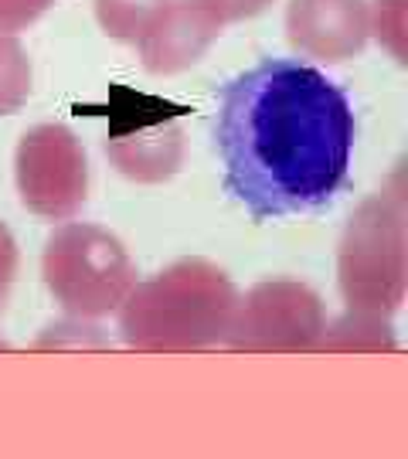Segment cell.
<instances>
[{
  "instance_id": "4fadbf2b",
  "label": "cell",
  "mask_w": 408,
  "mask_h": 459,
  "mask_svg": "<svg viewBox=\"0 0 408 459\" xmlns=\"http://www.w3.org/2000/svg\"><path fill=\"white\" fill-rule=\"evenodd\" d=\"M368 17L378 41L388 45L398 62H405V0H378Z\"/></svg>"
},
{
  "instance_id": "9c48e42d",
  "label": "cell",
  "mask_w": 408,
  "mask_h": 459,
  "mask_svg": "<svg viewBox=\"0 0 408 459\" xmlns=\"http://www.w3.org/2000/svg\"><path fill=\"white\" fill-rule=\"evenodd\" d=\"M106 153L123 178L136 184H161L170 181L184 160V133L170 116H133L109 133Z\"/></svg>"
},
{
  "instance_id": "5bb4252c",
  "label": "cell",
  "mask_w": 408,
  "mask_h": 459,
  "mask_svg": "<svg viewBox=\"0 0 408 459\" xmlns=\"http://www.w3.org/2000/svg\"><path fill=\"white\" fill-rule=\"evenodd\" d=\"M55 0H0V34H17L48 11Z\"/></svg>"
},
{
  "instance_id": "3957f363",
  "label": "cell",
  "mask_w": 408,
  "mask_h": 459,
  "mask_svg": "<svg viewBox=\"0 0 408 459\" xmlns=\"http://www.w3.org/2000/svg\"><path fill=\"white\" fill-rule=\"evenodd\" d=\"M408 201L402 174L371 195L347 221L337 255V279L347 310L392 316L408 286Z\"/></svg>"
},
{
  "instance_id": "8992f818",
  "label": "cell",
  "mask_w": 408,
  "mask_h": 459,
  "mask_svg": "<svg viewBox=\"0 0 408 459\" xmlns=\"http://www.w3.org/2000/svg\"><path fill=\"white\" fill-rule=\"evenodd\" d=\"M17 191L24 208L51 221H65L85 204L89 164L79 136L62 123H41L17 143Z\"/></svg>"
},
{
  "instance_id": "7a4b0ae2",
  "label": "cell",
  "mask_w": 408,
  "mask_h": 459,
  "mask_svg": "<svg viewBox=\"0 0 408 459\" xmlns=\"http://www.w3.org/2000/svg\"><path fill=\"white\" fill-rule=\"evenodd\" d=\"M239 290L208 259H180L136 282L119 307L123 341L143 354H191L225 344Z\"/></svg>"
},
{
  "instance_id": "277c9868",
  "label": "cell",
  "mask_w": 408,
  "mask_h": 459,
  "mask_svg": "<svg viewBox=\"0 0 408 459\" xmlns=\"http://www.w3.org/2000/svg\"><path fill=\"white\" fill-rule=\"evenodd\" d=\"M41 273L55 303L75 320L109 316L136 286V265L123 242L89 221H68L51 231Z\"/></svg>"
},
{
  "instance_id": "9a60e30c",
  "label": "cell",
  "mask_w": 408,
  "mask_h": 459,
  "mask_svg": "<svg viewBox=\"0 0 408 459\" xmlns=\"http://www.w3.org/2000/svg\"><path fill=\"white\" fill-rule=\"evenodd\" d=\"M201 4H204L221 24H231V21H245V17L262 14L273 0H201Z\"/></svg>"
},
{
  "instance_id": "30bf717a",
  "label": "cell",
  "mask_w": 408,
  "mask_h": 459,
  "mask_svg": "<svg viewBox=\"0 0 408 459\" xmlns=\"http://www.w3.org/2000/svg\"><path fill=\"white\" fill-rule=\"evenodd\" d=\"M395 330L388 327V316H371V313H347L337 324L324 327V337L317 351H330V354H381V351H395Z\"/></svg>"
},
{
  "instance_id": "ba28073f",
  "label": "cell",
  "mask_w": 408,
  "mask_h": 459,
  "mask_svg": "<svg viewBox=\"0 0 408 459\" xmlns=\"http://www.w3.org/2000/svg\"><path fill=\"white\" fill-rule=\"evenodd\" d=\"M221 21L201 0H167L163 11L150 21L133 41L143 68L153 75H174L191 68L221 34Z\"/></svg>"
},
{
  "instance_id": "7c38bea8",
  "label": "cell",
  "mask_w": 408,
  "mask_h": 459,
  "mask_svg": "<svg viewBox=\"0 0 408 459\" xmlns=\"http://www.w3.org/2000/svg\"><path fill=\"white\" fill-rule=\"evenodd\" d=\"M167 0H96V17L102 31L119 41H136L143 28L163 11Z\"/></svg>"
},
{
  "instance_id": "52a82bcc",
  "label": "cell",
  "mask_w": 408,
  "mask_h": 459,
  "mask_svg": "<svg viewBox=\"0 0 408 459\" xmlns=\"http://www.w3.org/2000/svg\"><path fill=\"white\" fill-rule=\"evenodd\" d=\"M364 0H290V45L317 62H347L364 51L371 34Z\"/></svg>"
},
{
  "instance_id": "e0dca14e",
  "label": "cell",
  "mask_w": 408,
  "mask_h": 459,
  "mask_svg": "<svg viewBox=\"0 0 408 459\" xmlns=\"http://www.w3.org/2000/svg\"><path fill=\"white\" fill-rule=\"evenodd\" d=\"M0 351H11V344H7V341H4V337H0Z\"/></svg>"
},
{
  "instance_id": "5b68a950",
  "label": "cell",
  "mask_w": 408,
  "mask_h": 459,
  "mask_svg": "<svg viewBox=\"0 0 408 459\" xmlns=\"http://www.w3.org/2000/svg\"><path fill=\"white\" fill-rule=\"evenodd\" d=\"M324 327V299L307 282L265 279L239 296L225 344L239 354H310Z\"/></svg>"
},
{
  "instance_id": "6da1fadb",
  "label": "cell",
  "mask_w": 408,
  "mask_h": 459,
  "mask_svg": "<svg viewBox=\"0 0 408 459\" xmlns=\"http://www.w3.org/2000/svg\"><path fill=\"white\" fill-rule=\"evenodd\" d=\"M354 130L351 99L320 68L262 62L221 89L214 113L225 187L256 221L317 212L347 184Z\"/></svg>"
},
{
  "instance_id": "8fae6325",
  "label": "cell",
  "mask_w": 408,
  "mask_h": 459,
  "mask_svg": "<svg viewBox=\"0 0 408 459\" xmlns=\"http://www.w3.org/2000/svg\"><path fill=\"white\" fill-rule=\"evenodd\" d=\"M31 96V62L14 34H0V116L17 113Z\"/></svg>"
},
{
  "instance_id": "2e32d148",
  "label": "cell",
  "mask_w": 408,
  "mask_h": 459,
  "mask_svg": "<svg viewBox=\"0 0 408 459\" xmlns=\"http://www.w3.org/2000/svg\"><path fill=\"white\" fill-rule=\"evenodd\" d=\"M17 276V246H14V235L7 231V225L0 221V310L7 303V290Z\"/></svg>"
}]
</instances>
